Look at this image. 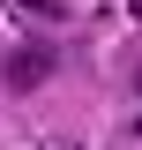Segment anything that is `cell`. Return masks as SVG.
<instances>
[{"label":"cell","mask_w":142,"mask_h":150,"mask_svg":"<svg viewBox=\"0 0 142 150\" xmlns=\"http://www.w3.org/2000/svg\"><path fill=\"white\" fill-rule=\"evenodd\" d=\"M53 75V45H22V53H8V90H37Z\"/></svg>","instance_id":"1"},{"label":"cell","mask_w":142,"mask_h":150,"mask_svg":"<svg viewBox=\"0 0 142 150\" xmlns=\"http://www.w3.org/2000/svg\"><path fill=\"white\" fill-rule=\"evenodd\" d=\"M22 15H37V23H60L67 8H60V0H22Z\"/></svg>","instance_id":"2"},{"label":"cell","mask_w":142,"mask_h":150,"mask_svg":"<svg viewBox=\"0 0 142 150\" xmlns=\"http://www.w3.org/2000/svg\"><path fill=\"white\" fill-rule=\"evenodd\" d=\"M135 135H142V120H135Z\"/></svg>","instance_id":"3"}]
</instances>
